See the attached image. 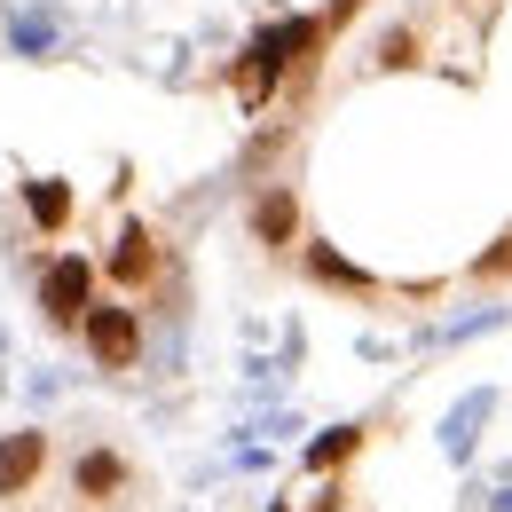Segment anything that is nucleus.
Returning a JSON list of instances; mask_svg holds the SVG:
<instances>
[{"mask_svg":"<svg viewBox=\"0 0 512 512\" xmlns=\"http://www.w3.org/2000/svg\"><path fill=\"white\" fill-rule=\"evenodd\" d=\"M48 465V434H8L0 442V497H24Z\"/></svg>","mask_w":512,"mask_h":512,"instance_id":"3","label":"nucleus"},{"mask_svg":"<svg viewBox=\"0 0 512 512\" xmlns=\"http://www.w3.org/2000/svg\"><path fill=\"white\" fill-rule=\"evenodd\" d=\"M71 481H79V497H111V489H119V481H127V465H119V457H111V449H87V457H79V473H71Z\"/></svg>","mask_w":512,"mask_h":512,"instance_id":"6","label":"nucleus"},{"mask_svg":"<svg viewBox=\"0 0 512 512\" xmlns=\"http://www.w3.org/2000/svg\"><path fill=\"white\" fill-rule=\"evenodd\" d=\"M40 308H48V323H87V308H95V268L79 253H64L40 276Z\"/></svg>","mask_w":512,"mask_h":512,"instance_id":"1","label":"nucleus"},{"mask_svg":"<svg viewBox=\"0 0 512 512\" xmlns=\"http://www.w3.org/2000/svg\"><path fill=\"white\" fill-rule=\"evenodd\" d=\"M505 268H512V237H505V245H497L489 260H481V276H505Z\"/></svg>","mask_w":512,"mask_h":512,"instance_id":"11","label":"nucleus"},{"mask_svg":"<svg viewBox=\"0 0 512 512\" xmlns=\"http://www.w3.org/2000/svg\"><path fill=\"white\" fill-rule=\"evenodd\" d=\"M87 347H95V363L103 371H127L134 355H142V323H134V308H87Z\"/></svg>","mask_w":512,"mask_h":512,"instance_id":"2","label":"nucleus"},{"mask_svg":"<svg viewBox=\"0 0 512 512\" xmlns=\"http://www.w3.org/2000/svg\"><path fill=\"white\" fill-rule=\"evenodd\" d=\"M111 276H119V284H150V276H158V237H150L142 221H134L127 237H119V253H111Z\"/></svg>","mask_w":512,"mask_h":512,"instance_id":"4","label":"nucleus"},{"mask_svg":"<svg viewBox=\"0 0 512 512\" xmlns=\"http://www.w3.org/2000/svg\"><path fill=\"white\" fill-rule=\"evenodd\" d=\"M347 449H355V426H339V434H323V442L308 449V457H316V465H339V457H347Z\"/></svg>","mask_w":512,"mask_h":512,"instance_id":"9","label":"nucleus"},{"mask_svg":"<svg viewBox=\"0 0 512 512\" xmlns=\"http://www.w3.org/2000/svg\"><path fill=\"white\" fill-rule=\"evenodd\" d=\"M410 56H418V40H410V32H394V40L379 48V64H410Z\"/></svg>","mask_w":512,"mask_h":512,"instance_id":"10","label":"nucleus"},{"mask_svg":"<svg viewBox=\"0 0 512 512\" xmlns=\"http://www.w3.org/2000/svg\"><path fill=\"white\" fill-rule=\"evenodd\" d=\"M253 237H260V245H292V237H300V205H292V190H268L253 205Z\"/></svg>","mask_w":512,"mask_h":512,"instance_id":"5","label":"nucleus"},{"mask_svg":"<svg viewBox=\"0 0 512 512\" xmlns=\"http://www.w3.org/2000/svg\"><path fill=\"white\" fill-rule=\"evenodd\" d=\"M308 268H316V284H331V292H371V284H363V268H355V260H339L331 245H316Z\"/></svg>","mask_w":512,"mask_h":512,"instance_id":"7","label":"nucleus"},{"mask_svg":"<svg viewBox=\"0 0 512 512\" xmlns=\"http://www.w3.org/2000/svg\"><path fill=\"white\" fill-rule=\"evenodd\" d=\"M32 221H40V229H64L71 221V190L64 182H32Z\"/></svg>","mask_w":512,"mask_h":512,"instance_id":"8","label":"nucleus"}]
</instances>
